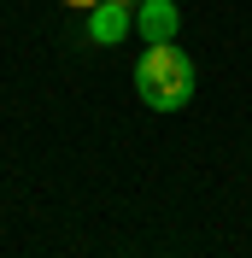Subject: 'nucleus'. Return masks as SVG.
<instances>
[{"label": "nucleus", "instance_id": "nucleus-1", "mask_svg": "<svg viewBox=\"0 0 252 258\" xmlns=\"http://www.w3.org/2000/svg\"><path fill=\"white\" fill-rule=\"evenodd\" d=\"M194 59L176 41H158V47H147L141 59H135V94H141V106H153V112H182L194 100Z\"/></svg>", "mask_w": 252, "mask_h": 258}, {"label": "nucleus", "instance_id": "nucleus-2", "mask_svg": "<svg viewBox=\"0 0 252 258\" xmlns=\"http://www.w3.org/2000/svg\"><path fill=\"white\" fill-rule=\"evenodd\" d=\"M129 30H135V0H100L88 12V41L94 47H117Z\"/></svg>", "mask_w": 252, "mask_h": 258}, {"label": "nucleus", "instance_id": "nucleus-4", "mask_svg": "<svg viewBox=\"0 0 252 258\" xmlns=\"http://www.w3.org/2000/svg\"><path fill=\"white\" fill-rule=\"evenodd\" d=\"M65 6H77V12H94V6H100V0H65Z\"/></svg>", "mask_w": 252, "mask_h": 258}, {"label": "nucleus", "instance_id": "nucleus-3", "mask_svg": "<svg viewBox=\"0 0 252 258\" xmlns=\"http://www.w3.org/2000/svg\"><path fill=\"white\" fill-rule=\"evenodd\" d=\"M176 24H182L176 0H135V30L147 35V47H158V41H176Z\"/></svg>", "mask_w": 252, "mask_h": 258}]
</instances>
